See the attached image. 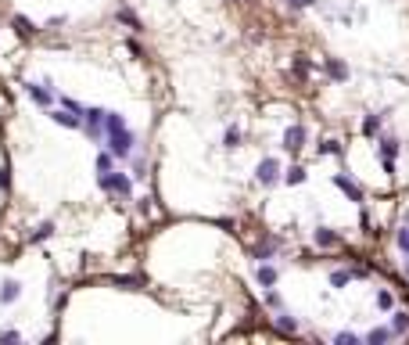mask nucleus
Segmentation results:
<instances>
[{
    "label": "nucleus",
    "mask_w": 409,
    "mask_h": 345,
    "mask_svg": "<svg viewBox=\"0 0 409 345\" xmlns=\"http://www.w3.org/2000/svg\"><path fill=\"white\" fill-rule=\"evenodd\" d=\"M0 342H18V335H14V331H0Z\"/></svg>",
    "instance_id": "c756f323"
},
{
    "label": "nucleus",
    "mask_w": 409,
    "mask_h": 345,
    "mask_svg": "<svg viewBox=\"0 0 409 345\" xmlns=\"http://www.w3.org/2000/svg\"><path fill=\"white\" fill-rule=\"evenodd\" d=\"M25 90H29V97H33L36 104H51V94H47V90H40V86H33V83H29Z\"/></svg>",
    "instance_id": "2eb2a0df"
},
{
    "label": "nucleus",
    "mask_w": 409,
    "mask_h": 345,
    "mask_svg": "<svg viewBox=\"0 0 409 345\" xmlns=\"http://www.w3.org/2000/svg\"><path fill=\"white\" fill-rule=\"evenodd\" d=\"M97 169H101V173H112V169H115V158H112V155H97Z\"/></svg>",
    "instance_id": "4be33fe9"
},
{
    "label": "nucleus",
    "mask_w": 409,
    "mask_h": 345,
    "mask_svg": "<svg viewBox=\"0 0 409 345\" xmlns=\"http://www.w3.org/2000/svg\"><path fill=\"white\" fill-rule=\"evenodd\" d=\"M51 119H54L58 126H68V130H79V126H83V119H79V115H72L68 108H58V112H51Z\"/></svg>",
    "instance_id": "0eeeda50"
},
{
    "label": "nucleus",
    "mask_w": 409,
    "mask_h": 345,
    "mask_svg": "<svg viewBox=\"0 0 409 345\" xmlns=\"http://www.w3.org/2000/svg\"><path fill=\"white\" fill-rule=\"evenodd\" d=\"M381 151H384V158H395V155H399V140H391V137H388V140L381 144Z\"/></svg>",
    "instance_id": "412c9836"
},
{
    "label": "nucleus",
    "mask_w": 409,
    "mask_h": 345,
    "mask_svg": "<svg viewBox=\"0 0 409 345\" xmlns=\"http://www.w3.org/2000/svg\"><path fill=\"white\" fill-rule=\"evenodd\" d=\"M391 331H395V335L409 331V313H395V320H391Z\"/></svg>",
    "instance_id": "dca6fc26"
},
{
    "label": "nucleus",
    "mask_w": 409,
    "mask_h": 345,
    "mask_svg": "<svg viewBox=\"0 0 409 345\" xmlns=\"http://www.w3.org/2000/svg\"><path fill=\"white\" fill-rule=\"evenodd\" d=\"M391 302H395L391 291H377V306H381V309H391Z\"/></svg>",
    "instance_id": "393cba45"
},
{
    "label": "nucleus",
    "mask_w": 409,
    "mask_h": 345,
    "mask_svg": "<svg viewBox=\"0 0 409 345\" xmlns=\"http://www.w3.org/2000/svg\"><path fill=\"white\" fill-rule=\"evenodd\" d=\"M277 331H284V335H294V331H298V320L291 317V313H280V317H277Z\"/></svg>",
    "instance_id": "9d476101"
},
{
    "label": "nucleus",
    "mask_w": 409,
    "mask_h": 345,
    "mask_svg": "<svg viewBox=\"0 0 409 345\" xmlns=\"http://www.w3.org/2000/svg\"><path fill=\"white\" fill-rule=\"evenodd\" d=\"M352 277H355L352 270H334V274H330V284H334V288H345V284L352 280Z\"/></svg>",
    "instance_id": "4468645a"
},
{
    "label": "nucleus",
    "mask_w": 409,
    "mask_h": 345,
    "mask_svg": "<svg viewBox=\"0 0 409 345\" xmlns=\"http://www.w3.org/2000/svg\"><path fill=\"white\" fill-rule=\"evenodd\" d=\"M51 234H54V223H43V227H40V230L33 234V241H47Z\"/></svg>",
    "instance_id": "5701e85b"
},
{
    "label": "nucleus",
    "mask_w": 409,
    "mask_h": 345,
    "mask_svg": "<svg viewBox=\"0 0 409 345\" xmlns=\"http://www.w3.org/2000/svg\"><path fill=\"white\" fill-rule=\"evenodd\" d=\"M312 241L320 245V248H338V245H341V237H338L334 230H323V227H320V230L312 234Z\"/></svg>",
    "instance_id": "6e6552de"
},
{
    "label": "nucleus",
    "mask_w": 409,
    "mask_h": 345,
    "mask_svg": "<svg viewBox=\"0 0 409 345\" xmlns=\"http://www.w3.org/2000/svg\"><path fill=\"white\" fill-rule=\"evenodd\" d=\"M83 115H86L83 130L90 133V140H104V115H108V112H104V108H86Z\"/></svg>",
    "instance_id": "7ed1b4c3"
},
{
    "label": "nucleus",
    "mask_w": 409,
    "mask_h": 345,
    "mask_svg": "<svg viewBox=\"0 0 409 345\" xmlns=\"http://www.w3.org/2000/svg\"><path fill=\"white\" fill-rule=\"evenodd\" d=\"M320 155H341V144H338V140H327V144H320Z\"/></svg>",
    "instance_id": "b1692460"
},
{
    "label": "nucleus",
    "mask_w": 409,
    "mask_h": 345,
    "mask_svg": "<svg viewBox=\"0 0 409 345\" xmlns=\"http://www.w3.org/2000/svg\"><path fill=\"white\" fill-rule=\"evenodd\" d=\"M14 29H18L22 36H33V33H36V29H33V22H29V18H22V14H14Z\"/></svg>",
    "instance_id": "a211bd4d"
},
{
    "label": "nucleus",
    "mask_w": 409,
    "mask_h": 345,
    "mask_svg": "<svg viewBox=\"0 0 409 345\" xmlns=\"http://www.w3.org/2000/svg\"><path fill=\"white\" fill-rule=\"evenodd\" d=\"M294 72H298V76H305V72H309V62H305V58H294Z\"/></svg>",
    "instance_id": "c85d7f7f"
},
{
    "label": "nucleus",
    "mask_w": 409,
    "mask_h": 345,
    "mask_svg": "<svg viewBox=\"0 0 409 345\" xmlns=\"http://www.w3.org/2000/svg\"><path fill=\"white\" fill-rule=\"evenodd\" d=\"M399 248L409 256V230H399Z\"/></svg>",
    "instance_id": "cd10ccee"
},
{
    "label": "nucleus",
    "mask_w": 409,
    "mask_h": 345,
    "mask_svg": "<svg viewBox=\"0 0 409 345\" xmlns=\"http://www.w3.org/2000/svg\"><path fill=\"white\" fill-rule=\"evenodd\" d=\"M287 4H291V7H309L312 0H287Z\"/></svg>",
    "instance_id": "7c9ffc66"
},
{
    "label": "nucleus",
    "mask_w": 409,
    "mask_h": 345,
    "mask_svg": "<svg viewBox=\"0 0 409 345\" xmlns=\"http://www.w3.org/2000/svg\"><path fill=\"white\" fill-rule=\"evenodd\" d=\"M101 187L104 191H115V194H122V198H129V191H133V180L126 173H101Z\"/></svg>",
    "instance_id": "f03ea898"
},
{
    "label": "nucleus",
    "mask_w": 409,
    "mask_h": 345,
    "mask_svg": "<svg viewBox=\"0 0 409 345\" xmlns=\"http://www.w3.org/2000/svg\"><path fill=\"white\" fill-rule=\"evenodd\" d=\"M406 274H409V266H406Z\"/></svg>",
    "instance_id": "2f4dec72"
},
{
    "label": "nucleus",
    "mask_w": 409,
    "mask_h": 345,
    "mask_svg": "<svg viewBox=\"0 0 409 345\" xmlns=\"http://www.w3.org/2000/svg\"><path fill=\"white\" fill-rule=\"evenodd\" d=\"M104 130H108V147L115 158H129L133 155V133L126 130V119L122 115H104Z\"/></svg>",
    "instance_id": "f257e3e1"
},
{
    "label": "nucleus",
    "mask_w": 409,
    "mask_h": 345,
    "mask_svg": "<svg viewBox=\"0 0 409 345\" xmlns=\"http://www.w3.org/2000/svg\"><path fill=\"white\" fill-rule=\"evenodd\" d=\"M327 72H330V79H348V69L338 62V58H327Z\"/></svg>",
    "instance_id": "9b49d317"
},
{
    "label": "nucleus",
    "mask_w": 409,
    "mask_h": 345,
    "mask_svg": "<svg viewBox=\"0 0 409 345\" xmlns=\"http://www.w3.org/2000/svg\"><path fill=\"white\" fill-rule=\"evenodd\" d=\"M18 295H22V284H18V280H4V288H0V302L11 306Z\"/></svg>",
    "instance_id": "1a4fd4ad"
},
{
    "label": "nucleus",
    "mask_w": 409,
    "mask_h": 345,
    "mask_svg": "<svg viewBox=\"0 0 409 345\" xmlns=\"http://www.w3.org/2000/svg\"><path fill=\"white\" fill-rule=\"evenodd\" d=\"M259 284H262V288H273V284H277V270H273V266H259Z\"/></svg>",
    "instance_id": "f8f14e48"
},
{
    "label": "nucleus",
    "mask_w": 409,
    "mask_h": 345,
    "mask_svg": "<svg viewBox=\"0 0 409 345\" xmlns=\"http://www.w3.org/2000/svg\"><path fill=\"white\" fill-rule=\"evenodd\" d=\"M377 130H381V119H377V115H366V123H362V133H366V137H373Z\"/></svg>",
    "instance_id": "6ab92c4d"
},
{
    "label": "nucleus",
    "mask_w": 409,
    "mask_h": 345,
    "mask_svg": "<svg viewBox=\"0 0 409 345\" xmlns=\"http://www.w3.org/2000/svg\"><path fill=\"white\" fill-rule=\"evenodd\" d=\"M334 342H338V345H355V342H359V338H355V335H352V331H341V335H338V338H334Z\"/></svg>",
    "instance_id": "a878e982"
},
{
    "label": "nucleus",
    "mask_w": 409,
    "mask_h": 345,
    "mask_svg": "<svg viewBox=\"0 0 409 345\" xmlns=\"http://www.w3.org/2000/svg\"><path fill=\"white\" fill-rule=\"evenodd\" d=\"M298 147H305V126H291L284 133V151H298Z\"/></svg>",
    "instance_id": "39448f33"
},
{
    "label": "nucleus",
    "mask_w": 409,
    "mask_h": 345,
    "mask_svg": "<svg viewBox=\"0 0 409 345\" xmlns=\"http://www.w3.org/2000/svg\"><path fill=\"white\" fill-rule=\"evenodd\" d=\"M118 18H122L126 25H133V29H140V22H136V14H133V11H118Z\"/></svg>",
    "instance_id": "bb28decb"
},
{
    "label": "nucleus",
    "mask_w": 409,
    "mask_h": 345,
    "mask_svg": "<svg viewBox=\"0 0 409 345\" xmlns=\"http://www.w3.org/2000/svg\"><path fill=\"white\" fill-rule=\"evenodd\" d=\"M391 335H395V331H388V327H373V331L366 335V342H370V345H381V342H388Z\"/></svg>",
    "instance_id": "ddd939ff"
},
{
    "label": "nucleus",
    "mask_w": 409,
    "mask_h": 345,
    "mask_svg": "<svg viewBox=\"0 0 409 345\" xmlns=\"http://www.w3.org/2000/svg\"><path fill=\"white\" fill-rule=\"evenodd\" d=\"M223 144H226V147H237V144H240V130L230 126V130H226V137H223Z\"/></svg>",
    "instance_id": "aec40b11"
},
{
    "label": "nucleus",
    "mask_w": 409,
    "mask_h": 345,
    "mask_svg": "<svg viewBox=\"0 0 409 345\" xmlns=\"http://www.w3.org/2000/svg\"><path fill=\"white\" fill-rule=\"evenodd\" d=\"M334 184H338V187H341V191H345L352 202H362V187L355 184V180H348L345 173H338V176H334Z\"/></svg>",
    "instance_id": "423d86ee"
},
{
    "label": "nucleus",
    "mask_w": 409,
    "mask_h": 345,
    "mask_svg": "<svg viewBox=\"0 0 409 345\" xmlns=\"http://www.w3.org/2000/svg\"><path fill=\"white\" fill-rule=\"evenodd\" d=\"M284 180H287V184H301V180H305V169H301V166L284 169Z\"/></svg>",
    "instance_id": "f3484780"
},
{
    "label": "nucleus",
    "mask_w": 409,
    "mask_h": 345,
    "mask_svg": "<svg viewBox=\"0 0 409 345\" xmlns=\"http://www.w3.org/2000/svg\"><path fill=\"white\" fill-rule=\"evenodd\" d=\"M255 176H259L262 187H273V184L280 180V158H262V162H259V173H255Z\"/></svg>",
    "instance_id": "20e7f679"
}]
</instances>
